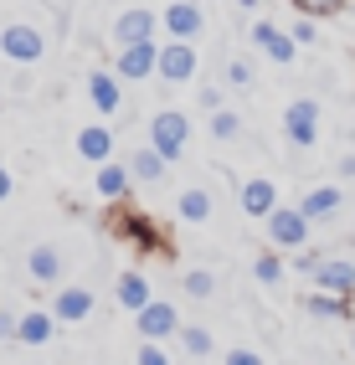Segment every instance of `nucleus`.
I'll list each match as a JSON object with an SVG mask.
<instances>
[{
	"instance_id": "obj_25",
	"label": "nucleus",
	"mask_w": 355,
	"mask_h": 365,
	"mask_svg": "<svg viewBox=\"0 0 355 365\" xmlns=\"http://www.w3.org/2000/svg\"><path fill=\"white\" fill-rule=\"evenodd\" d=\"M180 345L191 350L196 360H206V355H211V334H206L201 324H180Z\"/></svg>"
},
{
	"instance_id": "obj_37",
	"label": "nucleus",
	"mask_w": 355,
	"mask_h": 365,
	"mask_svg": "<svg viewBox=\"0 0 355 365\" xmlns=\"http://www.w3.org/2000/svg\"><path fill=\"white\" fill-rule=\"evenodd\" d=\"M340 175H355V155H345V160H340Z\"/></svg>"
},
{
	"instance_id": "obj_7",
	"label": "nucleus",
	"mask_w": 355,
	"mask_h": 365,
	"mask_svg": "<svg viewBox=\"0 0 355 365\" xmlns=\"http://www.w3.org/2000/svg\"><path fill=\"white\" fill-rule=\"evenodd\" d=\"M139 41H155V11H118L113 21V46H139Z\"/></svg>"
},
{
	"instance_id": "obj_30",
	"label": "nucleus",
	"mask_w": 355,
	"mask_h": 365,
	"mask_svg": "<svg viewBox=\"0 0 355 365\" xmlns=\"http://www.w3.org/2000/svg\"><path fill=\"white\" fill-rule=\"evenodd\" d=\"M294 6H299L304 16H335V11L345 6V0H294Z\"/></svg>"
},
{
	"instance_id": "obj_8",
	"label": "nucleus",
	"mask_w": 355,
	"mask_h": 365,
	"mask_svg": "<svg viewBox=\"0 0 355 365\" xmlns=\"http://www.w3.org/2000/svg\"><path fill=\"white\" fill-rule=\"evenodd\" d=\"M139 334H145V339L180 334V314H175V304H165V299H150L145 309H139Z\"/></svg>"
},
{
	"instance_id": "obj_24",
	"label": "nucleus",
	"mask_w": 355,
	"mask_h": 365,
	"mask_svg": "<svg viewBox=\"0 0 355 365\" xmlns=\"http://www.w3.org/2000/svg\"><path fill=\"white\" fill-rule=\"evenodd\" d=\"M206 216H211L206 190H180V222H206Z\"/></svg>"
},
{
	"instance_id": "obj_36",
	"label": "nucleus",
	"mask_w": 355,
	"mask_h": 365,
	"mask_svg": "<svg viewBox=\"0 0 355 365\" xmlns=\"http://www.w3.org/2000/svg\"><path fill=\"white\" fill-rule=\"evenodd\" d=\"M6 196H11V170L0 165V201H6Z\"/></svg>"
},
{
	"instance_id": "obj_11",
	"label": "nucleus",
	"mask_w": 355,
	"mask_h": 365,
	"mask_svg": "<svg viewBox=\"0 0 355 365\" xmlns=\"http://www.w3.org/2000/svg\"><path fill=\"white\" fill-rule=\"evenodd\" d=\"M252 41L263 46V52H268L273 62H283V67H289V62L299 57V41H294L289 31H283V26H273V21H257V26H252Z\"/></svg>"
},
{
	"instance_id": "obj_38",
	"label": "nucleus",
	"mask_w": 355,
	"mask_h": 365,
	"mask_svg": "<svg viewBox=\"0 0 355 365\" xmlns=\"http://www.w3.org/2000/svg\"><path fill=\"white\" fill-rule=\"evenodd\" d=\"M237 6H242V11H257V6H263V0H237Z\"/></svg>"
},
{
	"instance_id": "obj_35",
	"label": "nucleus",
	"mask_w": 355,
	"mask_h": 365,
	"mask_svg": "<svg viewBox=\"0 0 355 365\" xmlns=\"http://www.w3.org/2000/svg\"><path fill=\"white\" fill-rule=\"evenodd\" d=\"M0 339H16V319H11L6 309H0Z\"/></svg>"
},
{
	"instance_id": "obj_32",
	"label": "nucleus",
	"mask_w": 355,
	"mask_h": 365,
	"mask_svg": "<svg viewBox=\"0 0 355 365\" xmlns=\"http://www.w3.org/2000/svg\"><path fill=\"white\" fill-rule=\"evenodd\" d=\"M185 294H191V299H206V294H211V273H185Z\"/></svg>"
},
{
	"instance_id": "obj_19",
	"label": "nucleus",
	"mask_w": 355,
	"mask_h": 365,
	"mask_svg": "<svg viewBox=\"0 0 355 365\" xmlns=\"http://www.w3.org/2000/svg\"><path fill=\"white\" fill-rule=\"evenodd\" d=\"M88 98H93L98 113H118V78L113 72H93L88 78Z\"/></svg>"
},
{
	"instance_id": "obj_13",
	"label": "nucleus",
	"mask_w": 355,
	"mask_h": 365,
	"mask_svg": "<svg viewBox=\"0 0 355 365\" xmlns=\"http://www.w3.org/2000/svg\"><path fill=\"white\" fill-rule=\"evenodd\" d=\"M345 206V190L340 185H314V190H304V201H299V211L309 216V222H329Z\"/></svg>"
},
{
	"instance_id": "obj_23",
	"label": "nucleus",
	"mask_w": 355,
	"mask_h": 365,
	"mask_svg": "<svg viewBox=\"0 0 355 365\" xmlns=\"http://www.w3.org/2000/svg\"><path fill=\"white\" fill-rule=\"evenodd\" d=\"M129 165H134V180H160V175H165V165H170V160H165V155L155 150V144H150V150H139V155H134Z\"/></svg>"
},
{
	"instance_id": "obj_6",
	"label": "nucleus",
	"mask_w": 355,
	"mask_h": 365,
	"mask_svg": "<svg viewBox=\"0 0 355 365\" xmlns=\"http://www.w3.org/2000/svg\"><path fill=\"white\" fill-rule=\"evenodd\" d=\"M0 52H6L11 62H36L46 52V36L36 26H26V21H16V26L0 31Z\"/></svg>"
},
{
	"instance_id": "obj_15",
	"label": "nucleus",
	"mask_w": 355,
	"mask_h": 365,
	"mask_svg": "<svg viewBox=\"0 0 355 365\" xmlns=\"http://www.w3.org/2000/svg\"><path fill=\"white\" fill-rule=\"evenodd\" d=\"M52 334H57V314H46V309H31V314L16 319V339H21V345H46Z\"/></svg>"
},
{
	"instance_id": "obj_1",
	"label": "nucleus",
	"mask_w": 355,
	"mask_h": 365,
	"mask_svg": "<svg viewBox=\"0 0 355 365\" xmlns=\"http://www.w3.org/2000/svg\"><path fill=\"white\" fill-rule=\"evenodd\" d=\"M185 139H191V124H185V113H175V108L155 113V124H150V144H155L165 160H180V155H185Z\"/></svg>"
},
{
	"instance_id": "obj_5",
	"label": "nucleus",
	"mask_w": 355,
	"mask_h": 365,
	"mask_svg": "<svg viewBox=\"0 0 355 365\" xmlns=\"http://www.w3.org/2000/svg\"><path fill=\"white\" fill-rule=\"evenodd\" d=\"M160 83H191L196 78V46L191 41H165L160 57H155Z\"/></svg>"
},
{
	"instance_id": "obj_20",
	"label": "nucleus",
	"mask_w": 355,
	"mask_h": 365,
	"mask_svg": "<svg viewBox=\"0 0 355 365\" xmlns=\"http://www.w3.org/2000/svg\"><path fill=\"white\" fill-rule=\"evenodd\" d=\"M113 294H118V304H124V309H145L150 304V283H145V273H118V288H113Z\"/></svg>"
},
{
	"instance_id": "obj_21",
	"label": "nucleus",
	"mask_w": 355,
	"mask_h": 365,
	"mask_svg": "<svg viewBox=\"0 0 355 365\" xmlns=\"http://www.w3.org/2000/svg\"><path fill=\"white\" fill-rule=\"evenodd\" d=\"M304 309H309L314 319H345V314H350V299H335V294H319V288H314V294L304 299Z\"/></svg>"
},
{
	"instance_id": "obj_22",
	"label": "nucleus",
	"mask_w": 355,
	"mask_h": 365,
	"mask_svg": "<svg viewBox=\"0 0 355 365\" xmlns=\"http://www.w3.org/2000/svg\"><path fill=\"white\" fill-rule=\"evenodd\" d=\"M98 196H103V201H124V196H129V170L103 165V170H98Z\"/></svg>"
},
{
	"instance_id": "obj_18",
	"label": "nucleus",
	"mask_w": 355,
	"mask_h": 365,
	"mask_svg": "<svg viewBox=\"0 0 355 365\" xmlns=\"http://www.w3.org/2000/svg\"><path fill=\"white\" fill-rule=\"evenodd\" d=\"M26 267H31V278H36V283H57V278H62V252L52 247V242H41V247H31Z\"/></svg>"
},
{
	"instance_id": "obj_29",
	"label": "nucleus",
	"mask_w": 355,
	"mask_h": 365,
	"mask_svg": "<svg viewBox=\"0 0 355 365\" xmlns=\"http://www.w3.org/2000/svg\"><path fill=\"white\" fill-rule=\"evenodd\" d=\"M227 83L232 88H252V62H242V57L227 62Z\"/></svg>"
},
{
	"instance_id": "obj_17",
	"label": "nucleus",
	"mask_w": 355,
	"mask_h": 365,
	"mask_svg": "<svg viewBox=\"0 0 355 365\" xmlns=\"http://www.w3.org/2000/svg\"><path fill=\"white\" fill-rule=\"evenodd\" d=\"M78 155H83L88 165H103V160L113 155V134H108L103 124H88V129H78Z\"/></svg>"
},
{
	"instance_id": "obj_10",
	"label": "nucleus",
	"mask_w": 355,
	"mask_h": 365,
	"mask_svg": "<svg viewBox=\"0 0 355 365\" xmlns=\"http://www.w3.org/2000/svg\"><path fill=\"white\" fill-rule=\"evenodd\" d=\"M237 201H242V211L247 216H257V222H268V216L278 211V185L273 180H242V190H237Z\"/></svg>"
},
{
	"instance_id": "obj_3",
	"label": "nucleus",
	"mask_w": 355,
	"mask_h": 365,
	"mask_svg": "<svg viewBox=\"0 0 355 365\" xmlns=\"http://www.w3.org/2000/svg\"><path fill=\"white\" fill-rule=\"evenodd\" d=\"M309 216H304L299 206H278L268 216V237H273V247H309Z\"/></svg>"
},
{
	"instance_id": "obj_12",
	"label": "nucleus",
	"mask_w": 355,
	"mask_h": 365,
	"mask_svg": "<svg viewBox=\"0 0 355 365\" xmlns=\"http://www.w3.org/2000/svg\"><path fill=\"white\" fill-rule=\"evenodd\" d=\"M155 57H160V41H139V46H118V78H150L155 72Z\"/></svg>"
},
{
	"instance_id": "obj_26",
	"label": "nucleus",
	"mask_w": 355,
	"mask_h": 365,
	"mask_svg": "<svg viewBox=\"0 0 355 365\" xmlns=\"http://www.w3.org/2000/svg\"><path fill=\"white\" fill-rule=\"evenodd\" d=\"M211 134H217V139H237V134H242V118L217 108V113H211Z\"/></svg>"
},
{
	"instance_id": "obj_14",
	"label": "nucleus",
	"mask_w": 355,
	"mask_h": 365,
	"mask_svg": "<svg viewBox=\"0 0 355 365\" xmlns=\"http://www.w3.org/2000/svg\"><path fill=\"white\" fill-rule=\"evenodd\" d=\"M113 232L124 237V242H134L139 252H155V247H160V232H155V227H150V222H145V216H139V211H118Z\"/></svg>"
},
{
	"instance_id": "obj_4",
	"label": "nucleus",
	"mask_w": 355,
	"mask_h": 365,
	"mask_svg": "<svg viewBox=\"0 0 355 365\" xmlns=\"http://www.w3.org/2000/svg\"><path fill=\"white\" fill-rule=\"evenodd\" d=\"M309 278H314V288H319V294L355 299V262H350V257H319Z\"/></svg>"
},
{
	"instance_id": "obj_27",
	"label": "nucleus",
	"mask_w": 355,
	"mask_h": 365,
	"mask_svg": "<svg viewBox=\"0 0 355 365\" xmlns=\"http://www.w3.org/2000/svg\"><path fill=\"white\" fill-rule=\"evenodd\" d=\"M252 273H257V283H268V288H273V283H283V262H278V257H257Z\"/></svg>"
},
{
	"instance_id": "obj_34",
	"label": "nucleus",
	"mask_w": 355,
	"mask_h": 365,
	"mask_svg": "<svg viewBox=\"0 0 355 365\" xmlns=\"http://www.w3.org/2000/svg\"><path fill=\"white\" fill-rule=\"evenodd\" d=\"M201 108L217 113V108H222V93H217V88H201Z\"/></svg>"
},
{
	"instance_id": "obj_16",
	"label": "nucleus",
	"mask_w": 355,
	"mask_h": 365,
	"mask_svg": "<svg viewBox=\"0 0 355 365\" xmlns=\"http://www.w3.org/2000/svg\"><path fill=\"white\" fill-rule=\"evenodd\" d=\"M52 314H57V324H78V319L93 314V294H88V288H62L57 304H52Z\"/></svg>"
},
{
	"instance_id": "obj_31",
	"label": "nucleus",
	"mask_w": 355,
	"mask_h": 365,
	"mask_svg": "<svg viewBox=\"0 0 355 365\" xmlns=\"http://www.w3.org/2000/svg\"><path fill=\"white\" fill-rule=\"evenodd\" d=\"M289 36H294L299 46H309V41L319 36V31H314V16H299V21H294V26H289Z\"/></svg>"
},
{
	"instance_id": "obj_9",
	"label": "nucleus",
	"mask_w": 355,
	"mask_h": 365,
	"mask_svg": "<svg viewBox=\"0 0 355 365\" xmlns=\"http://www.w3.org/2000/svg\"><path fill=\"white\" fill-rule=\"evenodd\" d=\"M165 31H170L175 41H196V36L206 31L201 6H191V0H175V6H165Z\"/></svg>"
},
{
	"instance_id": "obj_33",
	"label": "nucleus",
	"mask_w": 355,
	"mask_h": 365,
	"mask_svg": "<svg viewBox=\"0 0 355 365\" xmlns=\"http://www.w3.org/2000/svg\"><path fill=\"white\" fill-rule=\"evenodd\" d=\"M222 365H263V355H257V350H227Z\"/></svg>"
},
{
	"instance_id": "obj_2",
	"label": "nucleus",
	"mask_w": 355,
	"mask_h": 365,
	"mask_svg": "<svg viewBox=\"0 0 355 365\" xmlns=\"http://www.w3.org/2000/svg\"><path fill=\"white\" fill-rule=\"evenodd\" d=\"M283 134H289V144L309 150V144L319 139V103L314 98H294L289 108H283Z\"/></svg>"
},
{
	"instance_id": "obj_28",
	"label": "nucleus",
	"mask_w": 355,
	"mask_h": 365,
	"mask_svg": "<svg viewBox=\"0 0 355 365\" xmlns=\"http://www.w3.org/2000/svg\"><path fill=\"white\" fill-rule=\"evenodd\" d=\"M134 365H170V355L160 350V339H145V345H139V355H134Z\"/></svg>"
}]
</instances>
